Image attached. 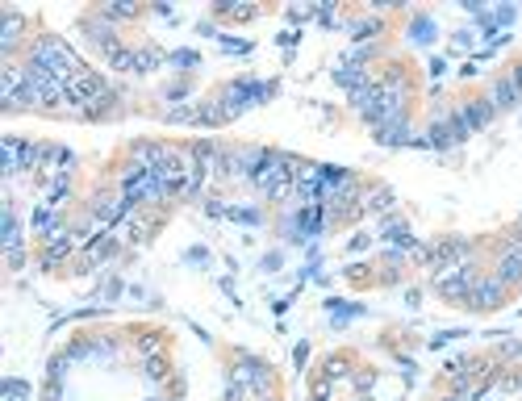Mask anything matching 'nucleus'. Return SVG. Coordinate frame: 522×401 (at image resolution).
I'll return each mask as SVG.
<instances>
[{"label": "nucleus", "mask_w": 522, "mask_h": 401, "mask_svg": "<svg viewBox=\"0 0 522 401\" xmlns=\"http://www.w3.org/2000/svg\"><path fill=\"white\" fill-rule=\"evenodd\" d=\"M50 168H55V172H67V168H71V150H50Z\"/></svg>", "instance_id": "nucleus-12"}, {"label": "nucleus", "mask_w": 522, "mask_h": 401, "mask_svg": "<svg viewBox=\"0 0 522 401\" xmlns=\"http://www.w3.org/2000/svg\"><path fill=\"white\" fill-rule=\"evenodd\" d=\"M142 351H146V356H159V339L146 334V339H142Z\"/></svg>", "instance_id": "nucleus-14"}, {"label": "nucleus", "mask_w": 522, "mask_h": 401, "mask_svg": "<svg viewBox=\"0 0 522 401\" xmlns=\"http://www.w3.org/2000/svg\"><path fill=\"white\" fill-rule=\"evenodd\" d=\"M501 297H506V280L485 276V280H477V288H473V297H468V301H473L477 310H497Z\"/></svg>", "instance_id": "nucleus-3"}, {"label": "nucleus", "mask_w": 522, "mask_h": 401, "mask_svg": "<svg viewBox=\"0 0 522 401\" xmlns=\"http://www.w3.org/2000/svg\"><path fill=\"white\" fill-rule=\"evenodd\" d=\"M347 376V360H326V380H339Z\"/></svg>", "instance_id": "nucleus-13"}, {"label": "nucleus", "mask_w": 522, "mask_h": 401, "mask_svg": "<svg viewBox=\"0 0 522 401\" xmlns=\"http://www.w3.org/2000/svg\"><path fill=\"white\" fill-rule=\"evenodd\" d=\"M313 401H330V397H318V393H313Z\"/></svg>", "instance_id": "nucleus-16"}, {"label": "nucleus", "mask_w": 522, "mask_h": 401, "mask_svg": "<svg viewBox=\"0 0 522 401\" xmlns=\"http://www.w3.org/2000/svg\"><path fill=\"white\" fill-rule=\"evenodd\" d=\"M518 100H522V88L514 84V76H506V80L493 84V109H514Z\"/></svg>", "instance_id": "nucleus-6"}, {"label": "nucleus", "mask_w": 522, "mask_h": 401, "mask_svg": "<svg viewBox=\"0 0 522 401\" xmlns=\"http://www.w3.org/2000/svg\"><path fill=\"white\" fill-rule=\"evenodd\" d=\"M30 63H38V67H46L50 76H59V80H71V76H80L84 67H80V59L71 55V50L59 42V38H34V46H30Z\"/></svg>", "instance_id": "nucleus-1"}, {"label": "nucleus", "mask_w": 522, "mask_h": 401, "mask_svg": "<svg viewBox=\"0 0 522 401\" xmlns=\"http://www.w3.org/2000/svg\"><path fill=\"white\" fill-rule=\"evenodd\" d=\"M67 100L71 105H84L88 113L96 109V100H104V80L96 76V71H80V76H71L67 80Z\"/></svg>", "instance_id": "nucleus-2"}, {"label": "nucleus", "mask_w": 522, "mask_h": 401, "mask_svg": "<svg viewBox=\"0 0 522 401\" xmlns=\"http://www.w3.org/2000/svg\"><path fill=\"white\" fill-rule=\"evenodd\" d=\"M514 84H518V88H522V63H518V67H514Z\"/></svg>", "instance_id": "nucleus-15"}, {"label": "nucleus", "mask_w": 522, "mask_h": 401, "mask_svg": "<svg viewBox=\"0 0 522 401\" xmlns=\"http://www.w3.org/2000/svg\"><path fill=\"white\" fill-rule=\"evenodd\" d=\"M146 376L150 380H163L168 376V360L163 356H146Z\"/></svg>", "instance_id": "nucleus-10"}, {"label": "nucleus", "mask_w": 522, "mask_h": 401, "mask_svg": "<svg viewBox=\"0 0 522 401\" xmlns=\"http://www.w3.org/2000/svg\"><path fill=\"white\" fill-rule=\"evenodd\" d=\"M122 209H126V200H122V196H96V200H92V222L109 226V222L122 218Z\"/></svg>", "instance_id": "nucleus-5"}, {"label": "nucleus", "mask_w": 522, "mask_h": 401, "mask_svg": "<svg viewBox=\"0 0 522 401\" xmlns=\"http://www.w3.org/2000/svg\"><path fill=\"white\" fill-rule=\"evenodd\" d=\"M100 17H104V21H113V17H117V21H130V17H138V9H134V5H109Z\"/></svg>", "instance_id": "nucleus-9"}, {"label": "nucleus", "mask_w": 522, "mask_h": 401, "mask_svg": "<svg viewBox=\"0 0 522 401\" xmlns=\"http://www.w3.org/2000/svg\"><path fill=\"white\" fill-rule=\"evenodd\" d=\"M5 401H30V385H21V380H5V393H0Z\"/></svg>", "instance_id": "nucleus-8"}, {"label": "nucleus", "mask_w": 522, "mask_h": 401, "mask_svg": "<svg viewBox=\"0 0 522 401\" xmlns=\"http://www.w3.org/2000/svg\"><path fill=\"white\" fill-rule=\"evenodd\" d=\"M443 401H464V397H443Z\"/></svg>", "instance_id": "nucleus-17"}, {"label": "nucleus", "mask_w": 522, "mask_h": 401, "mask_svg": "<svg viewBox=\"0 0 522 401\" xmlns=\"http://www.w3.org/2000/svg\"><path fill=\"white\" fill-rule=\"evenodd\" d=\"M368 209H393V192H389V188H376V192L368 196Z\"/></svg>", "instance_id": "nucleus-11"}, {"label": "nucleus", "mask_w": 522, "mask_h": 401, "mask_svg": "<svg viewBox=\"0 0 522 401\" xmlns=\"http://www.w3.org/2000/svg\"><path fill=\"white\" fill-rule=\"evenodd\" d=\"M21 30H25V21H21L17 13H9V17H5V34H0V50H5V55L21 42Z\"/></svg>", "instance_id": "nucleus-7"}, {"label": "nucleus", "mask_w": 522, "mask_h": 401, "mask_svg": "<svg viewBox=\"0 0 522 401\" xmlns=\"http://www.w3.org/2000/svg\"><path fill=\"white\" fill-rule=\"evenodd\" d=\"M497 280H506V284L522 280V242H510V247L501 251V260H497Z\"/></svg>", "instance_id": "nucleus-4"}]
</instances>
